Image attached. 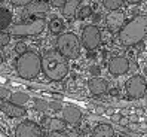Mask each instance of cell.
Returning <instances> with one entry per match:
<instances>
[{
	"instance_id": "obj_1",
	"label": "cell",
	"mask_w": 147,
	"mask_h": 137,
	"mask_svg": "<svg viewBox=\"0 0 147 137\" xmlns=\"http://www.w3.org/2000/svg\"><path fill=\"white\" fill-rule=\"evenodd\" d=\"M42 70L51 81H61L68 73L67 58L55 49L46 51L42 55Z\"/></svg>"
},
{
	"instance_id": "obj_2",
	"label": "cell",
	"mask_w": 147,
	"mask_h": 137,
	"mask_svg": "<svg viewBox=\"0 0 147 137\" xmlns=\"http://www.w3.org/2000/svg\"><path fill=\"white\" fill-rule=\"evenodd\" d=\"M147 36V16L138 15L131 21H128L123 28L119 31V39L123 45H137Z\"/></svg>"
},
{
	"instance_id": "obj_3",
	"label": "cell",
	"mask_w": 147,
	"mask_h": 137,
	"mask_svg": "<svg viewBox=\"0 0 147 137\" xmlns=\"http://www.w3.org/2000/svg\"><path fill=\"white\" fill-rule=\"evenodd\" d=\"M15 68L21 78L33 79L42 70V57L33 51H27L25 54L18 55L15 61Z\"/></svg>"
},
{
	"instance_id": "obj_4",
	"label": "cell",
	"mask_w": 147,
	"mask_h": 137,
	"mask_svg": "<svg viewBox=\"0 0 147 137\" xmlns=\"http://www.w3.org/2000/svg\"><path fill=\"white\" fill-rule=\"evenodd\" d=\"M82 42L74 33H64L57 39V51L65 58H77Z\"/></svg>"
},
{
	"instance_id": "obj_5",
	"label": "cell",
	"mask_w": 147,
	"mask_h": 137,
	"mask_svg": "<svg viewBox=\"0 0 147 137\" xmlns=\"http://www.w3.org/2000/svg\"><path fill=\"white\" fill-rule=\"evenodd\" d=\"M46 27H48L46 20L39 16V18H34L33 21L12 25L9 28V34H13V36H36V34L42 33Z\"/></svg>"
},
{
	"instance_id": "obj_6",
	"label": "cell",
	"mask_w": 147,
	"mask_h": 137,
	"mask_svg": "<svg viewBox=\"0 0 147 137\" xmlns=\"http://www.w3.org/2000/svg\"><path fill=\"white\" fill-rule=\"evenodd\" d=\"M80 42L88 51H94L95 48H98L101 43V33H100L98 27H95V25H86L82 31Z\"/></svg>"
},
{
	"instance_id": "obj_7",
	"label": "cell",
	"mask_w": 147,
	"mask_h": 137,
	"mask_svg": "<svg viewBox=\"0 0 147 137\" xmlns=\"http://www.w3.org/2000/svg\"><path fill=\"white\" fill-rule=\"evenodd\" d=\"M125 90L129 98H141L147 91V82L143 76H132L125 85Z\"/></svg>"
},
{
	"instance_id": "obj_8",
	"label": "cell",
	"mask_w": 147,
	"mask_h": 137,
	"mask_svg": "<svg viewBox=\"0 0 147 137\" xmlns=\"http://www.w3.org/2000/svg\"><path fill=\"white\" fill-rule=\"evenodd\" d=\"M15 137H43V133L40 125L27 119L15 128Z\"/></svg>"
},
{
	"instance_id": "obj_9",
	"label": "cell",
	"mask_w": 147,
	"mask_h": 137,
	"mask_svg": "<svg viewBox=\"0 0 147 137\" xmlns=\"http://www.w3.org/2000/svg\"><path fill=\"white\" fill-rule=\"evenodd\" d=\"M129 70V63L125 57H115L109 61V72L113 76L125 75Z\"/></svg>"
},
{
	"instance_id": "obj_10",
	"label": "cell",
	"mask_w": 147,
	"mask_h": 137,
	"mask_svg": "<svg viewBox=\"0 0 147 137\" xmlns=\"http://www.w3.org/2000/svg\"><path fill=\"white\" fill-rule=\"evenodd\" d=\"M63 112V118H64V121L67 124H70V125H76L77 122H79V119L82 118V110L79 107H76L73 104H67L64 106V109L61 110Z\"/></svg>"
},
{
	"instance_id": "obj_11",
	"label": "cell",
	"mask_w": 147,
	"mask_h": 137,
	"mask_svg": "<svg viewBox=\"0 0 147 137\" xmlns=\"http://www.w3.org/2000/svg\"><path fill=\"white\" fill-rule=\"evenodd\" d=\"M106 24L109 30L115 31V30H122L123 25H125V14L122 12H111L110 15H107L106 18Z\"/></svg>"
},
{
	"instance_id": "obj_12",
	"label": "cell",
	"mask_w": 147,
	"mask_h": 137,
	"mask_svg": "<svg viewBox=\"0 0 147 137\" xmlns=\"http://www.w3.org/2000/svg\"><path fill=\"white\" fill-rule=\"evenodd\" d=\"M48 11V3L46 2H30L24 9V15L22 16H31V15H43Z\"/></svg>"
},
{
	"instance_id": "obj_13",
	"label": "cell",
	"mask_w": 147,
	"mask_h": 137,
	"mask_svg": "<svg viewBox=\"0 0 147 137\" xmlns=\"http://www.w3.org/2000/svg\"><path fill=\"white\" fill-rule=\"evenodd\" d=\"M88 88L92 94L95 96H100V94H104L109 88V83L106 79L102 78H92L89 82H88Z\"/></svg>"
},
{
	"instance_id": "obj_14",
	"label": "cell",
	"mask_w": 147,
	"mask_h": 137,
	"mask_svg": "<svg viewBox=\"0 0 147 137\" xmlns=\"http://www.w3.org/2000/svg\"><path fill=\"white\" fill-rule=\"evenodd\" d=\"M2 110L11 118H20L25 113V110L21 106L12 104V103H6V101H2Z\"/></svg>"
},
{
	"instance_id": "obj_15",
	"label": "cell",
	"mask_w": 147,
	"mask_h": 137,
	"mask_svg": "<svg viewBox=\"0 0 147 137\" xmlns=\"http://www.w3.org/2000/svg\"><path fill=\"white\" fill-rule=\"evenodd\" d=\"M45 124L48 127L49 133H61L65 131V122H63L61 119H57V118H45Z\"/></svg>"
},
{
	"instance_id": "obj_16",
	"label": "cell",
	"mask_w": 147,
	"mask_h": 137,
	"mask_svg": "<svg viewBox=\"0 0 147 137\" xmlns=\"http://www.w3.org/2000/svg\"><path fill=\"white\" fill-rule=\"evenodd\" d=\"M113 136H115V131L111 128V125L109 124H100L92 131V137H113Z\"/></svg>"
},
{
	"instance_id": "obj_17",
	"label": "cell",
	"mask_w": 147,
	"mask_h": 137,
	"mask_svg": "<svg viewBox=\"0 0 147 137\" xmlns=\"http://www.w3.org/2000/svg\"><path fill=\"white\" fill-rule=\"evenodd\" d=\"M79 0H67L64 7H63V14L67 16V18H71V16L76 14L77 7H79Z\"/></svg>"
},
{
	"instance_id": "obj_18",
	"label": "cell",
	"mask_w": 147,
	"mask_h": 137,
	"mask_svg": "<svg viewBox=\"0 0 147 137\" xmlns=\"http://www.w3.org/2000/svg\"><path fill=\"white\" fill-rule=\"evenodd\" d=\"M28 100H30V96L25 92H13L11 94V98H9L12 104H16V106H24Z\"/></svg>"
},
{
	"instance_id": "obj_19",
	"label": "cell",
	"mask_w": 147,
	"mask_h": 137,
	"mask_svg": "<svg viewBox=\"0 0 147 137\" xmlns=\"http://www.w3.org/2000/svg\"><path fill=\"white\" fill-rule=\"evenodd\" d=\"M11 12L5 9V7H0V28H2V31H5L7 27H9L11 24Z\"/></svg>"
},
{
	"instance_id": "obj_20",
	"label": "cell",
	"mask_w": 147,
	"mask_h": 137,
	"mask_svg": "<svg viewBox=\"0 0 147 137\" xmlns=\"http://www.w3.org/2000/svg\"><path fill=\"white\" fill-rule=\"evenodd\" d=\"M48 27H49V30L52 31V33L58 34V33H61V31H63L64 24H63V21L59 20V18H55V20H52V21L48 24Z\"/></svg>"
},
{
	"instance_id": "obj_21",
	"label": "cell",
	"mask_w": 147,
	"mask_h": 137,
	"mask_svg": "<svg viewBox=\"0 0 147 137\" xmlns=\"http://www.w3.org/2000/svg\"><path fill=\"white\" fill-rule=\"evenodd\" d=\"M122 0H104L102 2V5H104V7L106 9H109V11H111V12H115L116 9H119L120 6H122Z\"/></svg>"
},
{
	"instance_id": "obj_22",
	"label": "cell",
	"mask_w": 147,
	"mask_h": 137,
	"mask_svg": "<svg viewBox=\"0 0 147 137\" xmlns=\"http://www.w3.org/2000/svg\"><path fill=\"white\" fill-rule=\"evenodd\" d=\"M34 109L39 110V112H45V110L49 109V103L43 98H36L34 100Z\"/></svg>"
},
{
	"instance_id": "obj_23",
	"label": "cell",
	"mask_w": 147,
	"mask_h": 137,
	"mask_svg": "<svg viewBox=\"0 0 147 137\" xmlns=\"http://www.w3.org/2000/svg\"><path fill=\"white\" fill-rule=\"evenodd\" d=\"M91 14H92V9H91L89 6H82L80 9H79V14H77V18L85 20V18H88Z\"/></svg>"
},
{
	"instance_id": "obj_24",
	"label": "cell",
	"mask_w": 147,
	"mask_h": 137,
	"mask_svg": "<svg viewBox=\"0 0 147 137\" xmlns=\"http://www.w3.org/2000/svg\"><path fill=\"white\" fill-rule=\"evenodd\" d=\"M0 46H6L7 43H9V40H11V34L9 33H6V31H2V34H0Z\"/></svg>"
},
{
	"instance_id": "obj_25",
	"label": "cell",
	"mask_w": 147,
	"mask_h": 137,
	"mask_svg": "<svg viewBox=\"0 0 147 137\" xmlns=\"http://www.w3.org/2000/svg\"><path fill=\"white\" fill-rule=\"evenodd\" d=\"M48 137H74L73 133H65V131H61V133H49Z\"/></svg>"
},
{
	"instance_id": "obj_26",
	"label": "cell",
	"mask_w": 147,
	"mask_h": 137,
	"mask_svg": "<svg viewBox=\"0 0 147 137\" xmlns=\"http://www.w3.org/2000/svg\"><path fill=\"white\" fill-rule=\"evenodd\" d=\"M49 109L51 110H55V112H58V110H63L64 107H63V104L59 101H51L49 103Z\"/></svg>"
},
{
	"instance_id": "obj_27",
	"label": "cell",
	"mask_w": 147,
	"mask_h": 137,
	"mask_svg": "<svg viewBox=\"0 0 147 137\" xmlns=\"http://www.w3.org/2000/svg\"><path fill=\"white\" fill-rule=\"evenodd\" d=\"M15 51L18 52L20 55H22V54H25L27 52V46H25L22 42H20V43H16V46H15Z\"/></svg>"
},
{
	"instance_id": "obj_28",
	"label": "cell",
	"mask_w": 147,
	"mask_h": 137,
	"mask_svg": "<svg viewBox=\"0 0 147 137\" xmlns=\"http://www.w3.org/2000/svg\"><path fill=\"white\" fill-rule=\"evenodd\" d=\"M65 2L67 0H52V6H55V7H64V5H65Z\"/></svg>"
},
{
	"instance_id": "obj_29",
	"label": "cell",
	"mask_w": 147,
	"mask_h": 137,
	"mask_svg": "<svg viewBox=\"0 0 147 137\" xmlns=\"http://www.w3.org/2000/svg\"><path fill=\"white\" fill-rule=\"evenodd\" d=\"M31 2V0H13V5H16V6H27L28 3Z\"/></svg>"
},
{
	"instance_id": "obj_30",
	"label": "cell",
	"mask_w": 147,
	"mask_h": 137,
	"mask_svg": "<svg viewBox=\"0 0 147 137\" xmlns=\"http://www.w3.org/2000/svg\"><path fill=\"white\" fill-rule=\"evenodd\" d=\"M0 96H2V101H5V98L9 96V91H7L5 87H2V88H0ZM9 97H11V96H9Z\"/></svg>"
},
{
	"instance_id": "obj_31",
	"label": "cell",
	"mask_w": 147,
	"mask_h": 137,
	"mask_svg": "<svg viewBox=\"0 0 147 137\" xmlns=\"http://www.w3.org/2000/svg\"><path fill=\"white\" fill-rule=\"evenodd\" d=\"M122 118H123V116L120 115V113H115L113 116H111V119H113L115 122H120V119H122Z\"/></svg>"
},
{
	"instance_id": "obj_32",
	"label": "cell",
	"mask_w": 147,
	"mask_h": 137,
	"mask_svg": "<svg viewBox=\"0 0 147 137\" xmlns=\"http://www.w3.org/2000/svg\"><path fill=\"white\" fill-rule=\"evenodd\" d=\"M119 124H120V125H128V124H129V119H128V118H126V119H125V118H122Z\"/></svg>"
},
{
	"instance_id": "obj_33",
	"label": "cell",
	"mask_w": 147,
	"mask_h": 137,
	"mask_svg": "<svg viewBox=\"0 0 147 137\" xmlns=\"http://www.w3.org/2000/svg\"><path fill=\"white\" fill-rule=\"evenodd\" d=\"M129 5H140L141 3V0H129V2H126Z\"/></svg>"
},
{
	"instance_id": "obj_34",
	"label": "cell",
	"mask_w": 147,
	"mask_h": 137,
	"mask_svg": "<svg viewBox=\"0 0 147 137\" xmlns=\"http://www.w3.org/2000/svg\"><path fill=\"white\" fill-rule=\"evenodd\" d=\"M91 72H92L94 75H98V73H100V70H98L97 67H92V68H91Z\"/></svg>"
},
{
	"instance_id": "obj_35",
	"label": "cell",
	"mask_w": 147,
	"mask_h": 137,
	"mask_svg": "<svg viewBox=\"0 0 147 137\" xmlns=\"http://www.w3.org/2000/svg\"><path fill=\"white\" fill-rule=\"evenodd\" d=\"M2 137H6V136H5V134H2Z\"/></svg>"
},
{
	"instance_id": "obj_36",
	"label": "cell",
	"mask_w": 147,
	"mask_h": 137,
	"mask_svg": "<svg viewBox=\"0 0 147 137\" xmlns=\"http://www.w3.org/2000/svg\"><path fill=\"white\" fill-rule=\"evenodd\" d=\"M123 137H129V136H123Z\"/></svg>"
}]
</instances>
